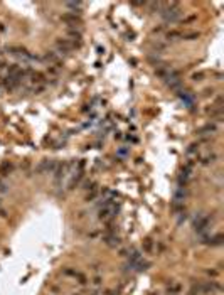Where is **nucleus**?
I'll use <instances>...</instances> for the list:
<instances>
[{
  "label": "nucleus",
  "instance_id": "obj_11",
  "mask_svg": "<svg viewBox=\"0 0 224 295\" xmlns=\"http://www.w3.org/2000/svg\"><path fill=\"white\" fill-rule=\"evenodd\" d=\"M74 278H76V280H78V283L79 285H86V283H88V278H86V275H83V273H76V276H74Z\"/></svg>",
  "mask_w": 224,
  "mask_h": 295
},
{
  "label": "nucleus",
  "instance_id": "obj_4",
  "mask_svg": "<svg viewBox=\"0 0 224 295\" xmlns=\"http://www.w3.org/2000/svg\"><path fill=\"white\" fill-rule=\"evenodd\" d=\"M66 7L73 10L71 14H79V10L83 9V3H81V2H68V3H66Z\"/></svg>",
  "mask_w": 224,
  "mask_h": 295
},
{
  "label": "nucleus",
  "instance_id": "obj_13",
  "mask_svg": "<svg viewBox=\"0 0 224 295\" xmlns=\"http://www.w3.org/2000/svg\"><path fill=\"white\" fill-rule=\"evenodd\" d=\"M76 273H78V270H73V268H66V270L62 272V275L64 276H73V278L76 276Z\"/></svg>",
  "mask_w": 224,
  "mask_h": 295
},
{
  "label": "nucleus",
  "instance_id": "obj_2",
  "mask_svg": "<svg viewBox=\"0 0 224 295\" xmlns=\"http://www.w3.org/2000/svg\"><path fill=\"white\" fill-rule=\"evenodd\" d=\"M61 20L62 22H66V24H69V25H73V27H76V24H81V19H79V15H76V14H64L62 17H61Z\"/></svg>",
  "mask_w": 224,
  "mask_h": 295
},
{
  "label": "nucleus",
  "instance_id": "obj_3",
  "mask_svg": "<svg viewBox=\"0 0 224 295\" xmlns=\"http://www.w3.org/2000/svg\"><path fill=\"white\" fill-rule=\"evenodd\" d=\"M180 288H182V287L179 285V283H172V282H170L169 287H167V294L169 295H179L180 294Z\"/></svg>",
  "mask_w": 224,
  "mask_h": 295
},
{
  "label": "nucleus",
  "instance_id": "obj_10",
  "mask_svg": "<svg viewBox=\"0 0 224 295\" xmlns=\"http://www.w3.org/2000/svg\"><path fill=\"white\" fill-rule=\"evenodd\" d=\"M153 250V241L150 239V238H147L145 241H143V251H147V253H150Z\"/></svg>",
  "mask_w": 224,
  "mask_h": 295
},
{
  "label": "nucleus",
  "instance_id": "obj_1",
  "mask_svg": "<svg viewBox=\"0 0 224 295\" xmlns=\"http://www.w3.org/2000/svg\"><path fill=\"white\" fill-rule=\"evenodd\" d=\"M56 47H58V54H68L69 51L74 49V44L69 42L68 39H58L56 40Z\"/></svg>",
  "mask_w": 224,
  "mask_h": 295
},
{
  "label": "nucleus",
  "instance_id": "obj_12",
  "mask_svg": "<svg viewBox=\"0 0 224 295\" xmlns=\"http://www.w3.org/2000/svg\"><path fill=\"white\" fill-rule=\"evenodd\" d=\"M91 283H93V287H95V288H99V287H101V283H103V278H101L99 275H96L93 280H91Z\"/></svg>",
  "mask_w": 224,
  "mask_h": 295
},
{
  "label": "nucleus",
  "instance_id": "obj_6",
  "mask_svg": "<svg viewBox=\"0 0 224 295\" xmlns=\"http://www.w3.org/2000/svg\"><path fill=\"white\" fill-rule=\"evenodd\" d=\"M216 130H217V128H216L214 123H209V125H206V127L201 128V130H199V133H201V135H206V133H214Z\"/></svg>",
  "mask_w": 224,
  "mask_h": 295
},
{
  "label": "nucleus",
  "instance_id": "obj_22",
  "mask_svg": "<svg viewBox=\"0 0 224 295\" xmlns=\"http://www.w3.org/2000/svg\"><path fill=\"white\" fill-rule=\"evenodd\" d=\"M73 295H81V294H73Z\"/></svg>",
  "mask_w": 224,
  "mask_h": 295
},
{
  "label": "nucleus",
  "instance_id": "obj_15",
  "mask_svg": "<svg viewBox=\"0 0 224 295\" xmlns=\"http://www.w3.org/2000/svg\"><path fill=\"white\" fill-rule=\"evenodd\" d=\"M177 37H182V32H175V30H172V32H169V34H167V39H177Z\"/></svg>",
  "mask_w": 224,
  "mask_h": 295
},
{
  "label": "nucleus",
  "instance_id": "obj_21",
  "mask_svg": "<svg viewBox=\"0 0 224 295\" xmlns=\"http://www.w3.org/2000/svg\"><path fill=\"white\" fill-rule=\"evenodd\" d=\"M0 32H5V25H3V22H0Z\"/></svg>",
  "mask_w": 224,
  "mask_h": 295
},
{
  "label": "nucleus",
  "instance_id": "obj_20",
  "mask_svg": "<svg viewBox=\"0 0 224 295\" xmlns=\"http://www.w3.org/2000/svg\"><path fill=\"white\" fill-rule=\"evenodd\" d=\"M91 268H93L95 272H99V265H98V263H96V265H93V266H91Z\"/></svg>",
  "mask_w": 224,
  "mask_h": 295
},
{
  "label": "nucleus",
  "instance_id": "obj_16",
  "mask_svg": "<svg viewBox=\"0 0 224 295\" xmlns=\"http://www.w3.org/2000/svg\"><path fill=\"white\" fill-rule=\"evenodd\" d=\"M96 194H98L96 187H95V189H91V191L88 192V196H86V201H91V199H95V197H96Z\"/></svg>",
  "mask_w": 224,
  "mask_h": 295
},
{
  "label": "nucleus",
  "instance_id": "obj_8",
  "mask_svg": "<svg viewBox=\"0 0 224 295\" xmlns=\"http://www.w3.org/2000/svg\"><path fill=\"white\" fill-rule=\"evenodd\" d=\"M10 170H12V165H10L9 162H3V164L0 165V174H2V176H7Z\"/></svg>",
  "mask_w": 224,
  "mask_h": 295
},
{
  "label": "nucleus",
  "instance_id": "obj_9",
  "mask_svg": "<svg viewBox=\"0 0 224 295\" xmlns=\"http://www.w3.org/2000/svg\"><path fill=\"white\" fill-rule=\"evenodd\" d=\"M223 236L221 235H217V236H214V238H211L209 239V245H212V246H219V245H223Z\"/></svg>",
  "mask_w": 224,
  "mask_h": 295
},
{
  "label": "nucleus",
  "instance_id": "obj_17",
  "mask_svg": "<svg viewBox=\"0 0 224 295\" xmlns=\"http://www.w3.org/2000/svg\"><path fill=\"white\" fill-rule=\"evenodd\" d=\"M206 273H207L209 276H212V278H216V276L219 275V272H217V270H207Z\"/></svg>",
  "mask_w": 224,
  "mask_h": 295
},
{
  "label": "nucleus",
  "instance_id": "obj_19",
  "mask_svg": "<svg viewBox=\"0 0 224 295\" xmlns=\"http://www.w3.org/2000/svg\"><path fill=\"white\" fill-rule=\"evenodd\" d=\"M89 295H101V292H99V288H96V290H93Z\"/></svg>",
  "mask_w": 224,
  "mask_h": 295
},
{
  "label": "nucleus",
  "instance_id": "obj_7",
  "mask_svg": "<svg viewBox=\"0 0 224 295\" xmlns=\"http://www.w3.org/2000/svg\"><path fill=\"white\" fill-rule=\"evenodd\" d=\"M216 158H217V155H216V154H209V155L202 157V160H201V162H202L204 165H209V164H212V162H214Z\"/></svg>",
  "mask_w": 224,
  "mask_h": 295
},
{
  "label": "nucleus",
  "instance_id": "obj_14",
  "mask_svg": "<svg viewBox=\"0 0 224 295\" xmlns=\"http://www.w3.org/2000/svg\"><path fill=\"white\" fill-rule=\"evenodd\" d=\"M204 78H206V74L202 73V71H199V73H194V74H192V79H194V81H202Z\"/></svg>",
  "mask_w": 224,
  "mask_h": 295
},
{
  "label": "nucleus",
  "instance_id": "obj_18",
  "mask_svg": "<svg viewBox=\"0 0 224 295\" xmlns=\"http://www.w3.org/2000/svg\"><path fill=\"white\" fill-rule=\"evenodd\" d=\"M106 295H120V292H118V290H108Z\"/></svg>",
  "mask_w": 224,
  "mask_h": 295
},
{
  "label": "nucleus",
  "instance_id": "obj_5",
  "mask_svg": "<svg viewBox=\"0 0 224 295\" xmlns=\"http://www.w3.org/2000/svg\"><path fill=\"white\" fill-rule=\"evenodd\" d=\"M105 241H106L110 246H118L120 245V238H118V236H113V235H106L105 236Z\"/></svg>",
  "mask_w": 224,
  "mask_h": 295
}]
</instances>
